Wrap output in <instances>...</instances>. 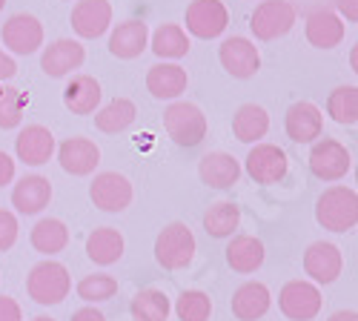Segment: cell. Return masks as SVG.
Instances as JSON below:
<instances>
[{
    "mask_svg": "<svg viewBox=\"0 0 358 321\" xmlns=\"http://www.w3.org/2000/svg\"><path fill=\"white\" fill-rule=\"evenodd\" d=\"M315 221L330 232H352L358 224V192L352 187H330L315 201Z\"/></svg>",
    "mask_w": 358,
    "mask_h": 321,
    "instance_id": "1",
    "label": "cell"
},
{
    "mask_svg": "<svg viewBox=\"0 0 358 321\" xmlns=\"http://www.w3.org/2000/svg\"><path fill=\"white\" fill-rule=\"evenodd\" d=\"M69 290H72V276L61 261L46 258L41 264H35L26 276V293L41 307L61 304L69 296Z\"/></svg>",
    "mask_w": 358,
    "mask_h": 321,
    "instance_id": "2",
    "label": "cell"
},
{
    "mask_svg": "<svg viewBox=\"0 0 358 321\" xmlns=\"http://www.w3.org/2000/svg\"><path fill=\"white\" fill-rule=\"evenodd\" d=\"M164 129L178 147L192 150L206 138L210 124H206V115L201 112V106L189 101H172L164 112Z\"/></svg>",
    "mask_w": 358,
    "mask_h": 321,
    "instance_id": "3",
    "label": "cell"
},
{
    "mask_svg": "<svg viewBox=\"0 0 358 321\" xmlns=\"http://www.w3.org/2000/svg\"><path fill=\"white\" fill-rule=\"evenodd\" d=\"M195 236L192 229L181 221H172L166 224L158 238H155V261L164 270H184L192 264L195 258Z\"/></svg>",
    "mask_w": 358,
    "mask_h": 321,
    "instance_id": "4",
    "label": "cell"
},
{
    "mask_svg": "<svg viewBox=\"0 0 358 321\" xmlns=\"http://www.w3.org/2000/svg\"><path fill=\"white\" fill-rule=\"evenodd\" d=\"M298 12L289 0H261L250 17V29L255 41H278L295 26Z\"/></svg>",
    "mask_w": 358,
    "mask_h": 321,
    "instance_id": "5",
    "label": "cell"
},
{
    "mask_svg": "<svg viewBox=\"0 0 358 321\" xmlns=\"http://www.w3.org/2000/svg\"><path fill=\"white\" fill-rule=\"evenodd\" d=\"M310 172L315 175L318 181H341L344 175L352 169V155L350 150L344 147L341 141L336 138H318L313 143V150H310Z\"/></svg>",
    "mask_w": 358,
    "mask_h": 321,
    "instance_id": "6",
    "label": "cell"
},
{
    "mask_svg": "<svg viewBox=\"0 0 358 321\" xmlns=\"http://www.w3.org/2000/svg\"><path fill=\"white\" fill-rule=\"evenodd\" d=\"M278 307L289 321H313L321 313L324 299H321L318 284L304 281V278H292L281 287Z\"/></svg>",
    "mask_w": 358,
    "mask_h": 321,
    "instance_id": "7",
    "label": "cell"
},
{
    "mask_svg": "<svg viewBox=\"0 0 358 321\" xmlns=\"http://www.w3.org/2000/svg\"><path fill=\"white\" fill-rule=\"evenodd\" d=\"M187 29L192 38H201V41H213V38H221L229 26V12L221 0H192L187 6Z\"/></svg>",
    "mask_w": 358,
    "mask_h": 321,
    "instance_id": "8",
    "label": "cell"
},
{
    "mask_svg": "<svg viewBox=\"0 0 358 321\" xmlns=\"http://www.w3.org/2000/svg\"><path fill=\"white\" fill-rule=\"evenodd\" d=\"M132 181L121 172H98L89 184V198L103 213H124L132 204Z\"/></svg>",
    "mask_w": 358,
    "mask_h": 321,
    "instance_id": "9",
    "label": "cell"
},
{
    "mask_svg": "<svg viewBox=\"0 0 358 321\" xmlns=\"http://www.w3.org/2000/svg\"><path fill=\"white\" fill-rule=\"evenodd\" d=\"M247 175L255 181V184H278L287 169H289V161H287V152L275 143H252V150L247 152Z\"/></svg>",
    "mask_w": 358,
    "mask_h": 321,
    "instance_id": "10",
    "label": "cell"
},
{
    "mask_svg": "<svg viewBox=\"0 0 358 321\" xmlns=\"http://www.w3.org/2000/svg\"><path fill=\"white\" fill-rule=\"evenodd\" d=\"M0 38L15 55H35L43 46V23L35 15H12L0 29Z\"/></svg>",
    "mask_w": 358,
    "mask_h": 321,
    "instance_id": "11",
    "label": "cell"
},
{
    "mask_svg": "<svg viewBox=\"0 0 358 321\" xmlns=\"http://www.w3.org/2000/svg\"><path fill=\"white\" fill-rule=\"evenodd\" d=\"M57 164H61L64 172L75 175V178H83V175H92L101 164V147L92 138H66L61 147H57Z\"/></svg>",
    "mask_w": 358,
    "mask_h": 321,
    "instance_id": "12",
    "label": "cell"
},
{
    "mask_svg": "<svg viewBox=\"0 0 358 321\" xmlns=\"http://www.w3.org/2000/svg\"><path fill=\"white\" fill-rule=\"evenodd\" d=\"M218 61L232 78L247 80L261 69V52L250 38H227L218 46Z\"/></svg>",
    "mask_w": 358,
    "mask_h": 321,
    "instance_id": "13",
    "label": "cell"
},
{
    "mask_svg": "<svg viewBox=\"0 0 358 321\" xmlns=\"http://www.w3.org/2000/svg\"><path fill=\"white\" fill-rule=\"evenodd\" d=\"M69 23H72L78 38L95 41V38L109 32V26H112V3H109V0H78V3L72 6Z\"/></svg>",
    "mask_w": 358,
    "mask_h": 321,
    "instance_id": "14",
    "label": "cell"
},
{
    "mask_svg": "<svg viewBox=\"0 0 358 321\" xmlns=\"http://www.w3.org/2000/svg\"><path fill=\"white\" fill-rule=\"evenodd\" d=\"M55 150H57L55 135L46 127H41V124L23 127L17 132V138H15V155L26 166H43V164H49Z\"/></svg>",
    "mask_w": 358,
    "mask_h": 321,
    "instance_id": "15",
    "label": "cell"
},
{
    "mask_svg": "<svg viewBox=\"0 0 358 321\" xmlns=\"http://www.w3.org/2000/svg\"><path fill=\"white\" fill-rule=\"evenodd\" d=\"M344 270V255L330 241H315L304 252V273L313 278V284H333L338 281Z\"/></svg>",
    "mask_w": 358,
    "mask_h": 321,
    "instance_id": "16",
    "label": "cell"
},
{
    "mask_svg": "<svg viewBox=\"0 0 358 321\" xmlns=\"http://www.w3.org/2000/svg\"><path fill=\"white\" fill-rule=\"evenodd\" d=\"M86 61V49L80 46V41L72 38H61L43 49L41 55V69L49 78H69L75 69H80Z\"/></svg>",
    "mask_w": 358,
    "mask_h": 321,
    "instance_id": "17",
    "label": "cell"
},
{
    "mask_svg": "<svg viewBox=\"0 0 358 321\" xmlns=\"http://www.w3.org/2000/svg\"><path fill=\"white\" fill-rule=\"evenodd\" d=\"M284 129L287 138L295 143H315L324 132V112L310 101H298L287 109Z\"/></svg>",
    "mask_w": 358,
    "mask_h": 321,
    "instance_id": "18",
    "label": "cell"
},
{
    "mask_svg": "<svg viewBox=\"0 0 358 321\" xmlns=\"http://www.w3.org/2000/svg\"><path fill=\"white\" fill-rule=\"evenodd\" d=\"M189 86V75L184 66H178L172 61L155 64L146 72V90L155 101H178Z\"/></svg>",
    "mask_w": 358,
    "mask_h": 321,
    "instance_id": "19",
    "label": "cell"
},
{
    "mask_svg": "<svg viewBox=\"0 0 358 321\" xmlns=\"http://www.w3.org/2000/svg\"><path fill=\"white\" fill-rule=\"evenodd\" d=\"M304 35L307 41L315 46V49H336L344 35H347V29H344V20L333 12V9H313L307 15V23H304Z\"/></svg>",
    "mask_w": 358,
    "mask_h": 321,
    "instance_id": "20",
    "label": "cell"
},
{
    "mask_svg": "<svg viewBox=\"0 0 358 321\" xmlns=\"http://www.w3.org/2000/svg\"><path fill=\"white\" fill-rule=\"evenodd\" d=\"M149 46V26L143 20H124L112 29L109 35V52L117 61H135Z\"/></svg>",
    "mask_w": 358,
    "mask_h": 321,
    "instance_id": "21",
    "label": "cell"
},
{
    "mask_svg": "<svg viewBox=\"0 0 358 321\" xmlns=\"http://www.w3.org/2000/svg\"><path fill=\"white\" fill-rule=\"evenodd\" d=\"M270 304H273V296H270V287L261 284V281H247L241 284L232 293V315L238 321H258L270 313Z\"/></svg>",
    "mask_w": 358,
    "mask_h": 321,
    "instance_id": "22",
    "label": "cell"
},
{
    "mask_svg": "<svg viewBox=\"0 0 358 321\" xmlns=\"http://www.w3.org/2000/svg\"><path fill=\"white\" fill-rule=\"evenodd\" d=\"M52 201V184L43 175H26L12 190V207L20 215H38L49 207Z\"/></svg>",
    "mask_w": 358,
    "mask_h": 321,
    "instance_id": "23",
    "label": "cell"
},
{
    "mask_svg": "<svg viewBox=\"0 0 358 321\" xmlns=\"http://www.w3.org/2000/svg\"><path fill=\"white\" fill-rule=\"evenodd\" d=\"M101 98H103V90H101V83L92 75L78 72L64 86V104H66V109L72 115H92V112H98Z\"/></svg>",
    "mask_w": 358,
    "mask_h": 321,
    "instance_id": "24",
    "label": "cell"
},
{
    "mask_svg": "<svg viewBox=\"0 0 358 321\" xmlns=\"http://www.w3.org/2000/svg\"><path fill=\"white\" fill-rule=\"evenodd\" d=\"M198 175H201V181L206 187L229 190V187L238 184V178H241V164H238V158L229 155V152H210V155L201 158Z\"/></svg>",
    "mask_w": 358,
    "mask_h": 321,
    "instance_id": "25",
    "label": "cell"
},
{
    "mask_svg": "<svg viewBox=\"0 0 358 321\" xmlns=\"http://www.w3.org/2000/svg\"><path fill=\"white\" fill-rule=\"evenodd\" d=\"M224 252H227V264L241 276L261 270L264 258H266V250H264L261 238H255V236H232V241L227 244Z\"/></svg>",
    "mask_w": 358,
    "mask_h": 321,
    "instance_id": "26",
    "label": "cell"
},
{
    "mask_svg": "<svg viewBox=\"0 0 358 321\" xmlns=\"http://www.w3.org/2000/svg\"><path fill=\"white\" fill-rule=\"evenodd\" d=\"M124 247H127L124 236L115 227H98L89 232V238H86V255L101 267L117 264V261L124 258Z\"/></svg>",
    "mask_w": 358,
    "mask_h": 321,
    "instance_id": "27",
    "label": "cell"
},
{
    "mask_svg": "<svg viewBox=\"0 0 358 321\" xmlns=\"http://www.w3.org/2000/svg\"><path fill=\"white\" fill-rule=\"evenodd\" d=\"M270 132V115L258 104H244L232 115V135L241 143H261Z\"/></svg>",
    "mask_w": 358,
    "mask_h": 321,
    "instance_id": "28",
    "label": "cell"
},
{
    "mask_svg": "<svg viewBox=\"0 0 358 321\" xmlns=\"http://www.w3.org/2000/svg\"><path fill=\"white\" fill-rule=\"evenodd\" d=\"M189 35L184 32V26L178 23H161L152 35H149V49H152L161 61H181V57H187L189 52Z\"/></svg>",
    "mask_w": 358,
    "mask_h": 321,
    "instance_id": "29",
    "label": "cell"
},
{
    "mask_svg": "<svg viewBox=\"0 0 358 321\" xmlns=\"http://www.w3.org/2000/svg\"><path fill=\"white\" fill-rule=\"evenodd\" d=\"M29 241L41 255H57L69 247V227L61 218H41L32 232H29Z\"/></svg>",
    "mask_w": 358,
    "mask_h": 321,
    "instance_id": "30",
    "label": "cell"
},
{
    "mask_svg": "<svg viewBox=\"0 0 358 321\" xmlns=\"http://www.w3.org/2000/svg\"><path fill=\"white\" fill-rule=\"evenodd\" d=\"M138 118V106L129 98H112L106 106H101L95 112V127L106 135H117L127 132Z\"/></svg>",
    "mask_w": 358,
    "mask_h": 321,
    "instance_id": "31",
    "label": "cell"
},
{
    "mask_svg": "<svg viewBox=\"0 0 358 321\" xmlns=\"http://www.w3.org/2000/svg\"><path fill=\"white\" fill-rule=\"evenodd\" d=\"M169 313H172V301L161 290H141L129 304L132 321H166Z\"/></svg>",
    "mask_w": 358,
    "mask_h": 321,
    "instance_id": "32",
    "label": "cell"
},
{
    "mask_svg": "<svg viewBox=\"0 0 358 321\" xmlns=\"http://www.w3.org/2000/svg\"><path fill=\"white\" fill-rule=\"evenodd\" d=\"M238 224H241V210L232 201H218L203 213V229L213 238H232Z\"/></svg>",
    "mask_w": 358,
    "mask_h": 321,
    "instance_id": "33",
    "label": "cell"
},
{
    "mask_svg": "<svg viewBox=\"0 0 358 321\" xmlns=\"http://www.w3.org/2000/svg\"><path fill=\"white\" fill-rule=\"evenodd\" d=\"M327 115L341 124V127H355L358 124V90L350 86H336L327 98Z\"/></svg>",
    "mask_w": 358,
    "mask_h": 321,
    "instance_id": "34",
    "label": "cell"
},
{
    "mask_svg": "<svg viewBox=\"0 0 358 321\" xmlns=\"http://www.w3.org/2000/svg\"><path fill=\"white\" fill-rule=\"evenodd\" d=\"M29 106V95L17 86H0V129H17Z\"/></svg>",
    "mask_w": 358,
    "mask_h": 321,
    "instance_id": "35",
    "label": "cell"
},
{
    "mask_svg": "<svg viewBox=\"0 0 358 321\" xmlns=\"http://www.w3.org/2000/svg\"><path fill=\"white\" fill-rule=\"evenodd\" d=\"M175 315L181 321H210L213 315V299L203 290H187L175 301Z\"/></svg>",
    "mask_w": 358,
    "mask_h": 321,
    "instance_id": "36",
    "label": "cell"
},
{
    "mask_svg": "<svg viewBox=\"0 0 358 321\" xmlns=\"http://www.w3.org/2000/svg\"><path fill=\"white\" fill-rule=\"evenodd\" d=\"M78 296L86 301V304H98V301H109L115 299L117 293V281L106 273H95V276H83L78 281Z\"/></svg>",
    "mask_w": 358,
    "mask_h": 321,
    "instance_id": "37",
    "label": "cell"
},
{
    "mask_svg": "<svg viewBox=\"0 0 358 321\" xmlns=\"http://www.w3.org/2000/svg\"><path fill=\"white\" fill-rule=\"evenodd\" d=\"M17 236H20V227H17L15 213L0 210V252L12 250V247H15V241H17Z\"/></svg>",
    "mask_w": 358,
    "mask_h": 321,
    "instance_id": "38",
    "label": "cell"
},
{
    "mask_svg": "<svg viewBox=\"0 0 358 321\" xmlns=\"http://www.w3.org/2000/svg\"><path fill=\"white\" fill-rule=\"evenodd\" d=\"M0 321H23V310L12 296H0Z\"/></svg>",
    "mask_w": 358,
    "mask_h": 321,
    "instance_id": "39",
    "label": "cell"
},
{
    "mask_svg": "<svg viewBox=\"0 0 358 321\" xmlns=\"http://www.w3.org/2000/svg\"><path fill=\"white\" fill-rule=\"evenodd\" d=\"M12 181H15V158H9L3 150H0V190Z\"/></svg>",
    "mask_w": 358,
    "mask_h": 321,
    "instance_id": "40",
    "label": "cell"
},
{
    "mask_svg": "<svg viewBox=\"0 0 358 321\" xmlns=\"http://www.w3.org/2000/svg\"><path fill=\"white\" fill-rule=\"evenodd\" d=\"M15 75H17V64H15V57L0 49V83H3V80H12Z\"/></svg>",
    "mask_w": 358,
    "mask_h": 321,
    "instance_id": "41",
    "label": "cell"
},
{
    "mask_svg": "<svg viewBox=\"0 0 358 321\" xmlns=\"http://www.w3.org/2000/svg\"><path fill=\"white\" fill-rule=\"evenodd\" d=\"M336 15L338 17H347L350 23H355L358 20V0H336Z\"/></svg>",
    "mask_w": 358,
    "mask_h": 321,
    "instance_id": "42",
    "label": "cell"
},
{
    "mask_svg": "<svg viewBox=\"0 0 358 321\" xmlns=\"http://www.w3.org/2000/svg\"><path fill=\"white\" fill-rule=\"evenodd\" d=\"M72 321H106V315L98 307H80L72 313Z\"/></svg>",
    "mask_w": 358,
    "mask_h": 321,
    "instance_id": "43",
    "label": "cell"
},
{
    "mask_svg": "<svg viewBox=\"0 0 358 321\" xmlns=\"http://www.w3.org/2000/svg\"><path fill=\"white\" fill-rule=\"evenodd\" d=\"M327 321H358V313L355 310H338V313H333Z\"/></svg>",
    "mask_w": 358,
    "mask_h": 321,
    "instance_id": "44",
    "label": "cell"
},
{
    "mask_svg": "<svg viewBox=\"0 0 358 321\" xmlns=\"http://www.w3.org/2000/svg\"><path fill=\"white\" fill-rule=\"evenodd\" d=\"M32 321H55V318H49V315H35Z\"/></svg>",
    "mask_w": 358,
    "mask_h": 321,
    "instance_id": "45",
    "label": "cell"
},
{
    "mask_svg": "<svg viewBox=\"0 0 358 321\" xmlns=\"http://www.w3.org/2000/svg\"><path fill=\"white\" fill-rule=\"evenodd\" d=\"M3 6H6V0H0V12H3Z\"/></svg>",
    "mask_w": 358,
    "mask_h": 321,
    "instance_id": "46",
    "label": "cell"
}]
</instances>
